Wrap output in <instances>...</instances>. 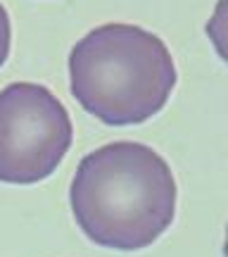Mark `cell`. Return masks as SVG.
<instances>
[{"mask_svg": "<svg viewBox=\"0 0 228 257\" xmlns=\"http://www.w3.org/2000/svg\"><path fill=\"white\" fill-rule=\"evenodd\" d=\"M207 36L219 57L228 64V0H216L211 19L207 22Z\"/></svg>", "mask_w": 228, "mask_h": 257, "instance_id": "cell-4", "label": "cell"}, {"mask_svg": "<svg viewBox=\"0 0 228 257\" xmlns=\"http://www.w3.org/2000/svg\"><path fill=\"white\" fill-rule=\"evenodd\" d=\"M79 229L102 248L143 250L176 214V179L150 146L114 141L81 160L69 191Z\"/></svg>", "mask_w": 228, "mask_h": 257, "instance_id": "cell-1", "label": "cell"}, {"mask_svg": "<svg viewBox=\"0 0 228 257\" xmlns=\"http://www.w3.org/2000/svg\"><path fill=\"white\" fill-rule=\"evenodd\" d=\"M223 255L228 257V226H226V240H223Z\"/></svg>", "mask_w": 228, "mask_h": 257, "instance_id": "cell-6", "label": "cell"}, {"mask_svg": "<svg viewBox=\"0 0 228 257\" xmlns=\"http://www.w3.org/2000/svg\"><path fill=\"white\" fill-rule=\"evenodd\" d=\"M72 119L53 91L17 81L0 91V181L29 186L55 172L72 146Z\"/></svg>", "mask_w": 228, "mask_h": 257, "instance_id": "cell-3", "label": "cell"}, {"mask_svg": "<svg viewBox=\"0 0 228 257\" xmlns=\"http://www.w3.org/2000/svg\"><path fill=\"white\" fill-rule=\"evenodd\" d=\"M72 95L110 126L143 124L176 86V67L162 38L136 24H102L69 53Z\"/></svg>", "mask_w": 228, "mask_h": 257, "instance_id": "cell-2", "label": "cell"}, {"mask_svg": "<svg viewBox=\"0 0 228 257\" xmlns=\"http://www.w3.org/2000/svg\"><path fill=\"white\" fill-rule=\"evenodd\" d=\"M10 43H12V24H10L8 10L0 3V67L10 57Z\"/></svg>", "mask_w": 228, "mask_h": 257, "instance_id": "cell-5", "label": "cell"}]
</instances>
